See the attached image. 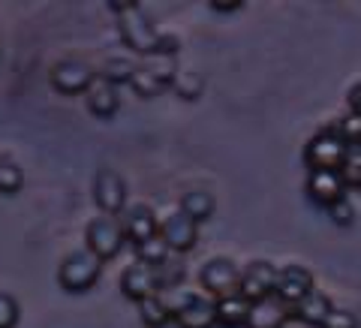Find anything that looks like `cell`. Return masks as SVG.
<instances>
[{
    "label": "cell",
    "instance_id": "obj_12",
    "mask_svg": "<svg viewBox=\"0 0 361 328\" xmlns=\"http://www.w3.org/2000/svg\"><path fill=\"white\" fill-rule=\"evenodd\" d=\"M121 226H123V235H127V241L142 247L145 241H151L160 235V217L154 214L151 205H145V202H133L127 205V211L121 214Z\"/></svg>",
    "mask_w": 361,
    "mask_h": 328
},
{
    "label": "cell",
    "instance_id": "obj_28",
    "mask_svg": "<svg viewBox=\"0 0 361 328\" xmlns=\"http://www.w3.org/2000/svg\"><path fill=\"white\" fill-rule=\"evenodd\" d=\"M334 133L341 135V139L353 148V145H361V115H355V111H349L346 118H341L334 123Z\"/></svg>",
    "mask_w": 361,
    "mask_h": 328
},
{
    "label": "cell",
    "instance_id": "obj_9",
    "mask_svg": "<svg viewBox=\"0 0 361 328\" xmlns=\"http://www.w3.org/2000/svg\"><path fill=\"white\" fill-rule=\"evenodd\" d=\"M160 238L169 244L172 253H187L199 241V223L187 217L180 208H169L160 217Z\"/></svg>",
    "mask_w": 361,
    "mask_h": 328
},
{
    "label": "cell",
    "instance_id": "obj_15",
    "mask_svg": "<svg viewBox=\"0 0 361 328\" xmlns=\"http://www.w3.org/2000/svg\"><path fill=\"white\" fill-rule=\"evenodd\" d=\"M346 196L341 172H310L307 175V199L316 202L319 208H331L334 202Z\"/></svg>",
    "mask_w": 361,
    "mask_h": 328
},
{
    "label": "cell",
    "instance_id": "obj_27",
    "mask_svg": "<svg viewBox=\"0 0 361 328\" xmlns=\"http://www.w3.org/2000/svg\"><path fill=\"white\" fill-rule=\"evenodd\" d=\"M341 178L346 190H361V145H353L346 151V160L341 166Z\"/></svg>",
    "mask_w": 361,
    "mask_h": 328
},
{
    "label": "cell",
    "instance_id": "obj_30",
    "mask_svg": "<svg viewBox=\"0 0 361 328\" xmlns=\"http://www.w3.org/2000/svg\"><path fill=\"white\" fill-rule=\"evenodd\" d=\"M18 316H21L18 301L13 296H6V292H0V328H16Z\"/></svg>",
    "mask_w": 361,
    "mask_h": 328
},
{
    "label": "cell",
    "instance_id": "obj_22",
    "mask_svg": "<svg viewBox=\"0 0 361 328\" xmlns=\"http://www.w3.org/2000/svg\"><path fill=\"white\" fill-rule=\"evenodd\" d=\"M157 271V289H160V296L169 289V292H175L178 286H180V280H184V274H187V265L180 262L178 256H169L163 265H157L154 268Z\"/></svg>",
    "mask_w": 361,
    "mask_h": 328
},
{
    "label": "cell",
    "instance_id": "obj_18",
    "mask_svg": "<svg viewBox=\"0 0 361 328\" xmlns=\"http://www.w3.org/2000/svg\"><path fill=\"white\" fill-rule=\"evenodd\" d=\"M334 310V301L325 296V292L316 286L313 292H307L295 308H292V316L298 320V325H307V328H319L322 325V320L329 316Z\"/></svg>",
    "mask_w": 361,
    "mask_h": 328
},
{
    "label": "cell",
    "instance_id": "obj_11",
    "mask_svg": "<svg viewBox=\"0 0 361 328\" xmlns=\"http://www.w3.org/2000/svg\"><path fill=\"white\" fill-rule=\"evenodd\" d=\"M274 284H277V265L268 259H253L241 268V286L238 292L247 301H262L268 296H274Z\"/></svg>",
    "mask_w": 361,
    "mask_h": 328
},
{
    "label": "cell",
    "instance_id": "obj_4",
    "mask_svg": "<svg viewBox=\"0 0 361 328\" xmlns=\"http://www.w3.org/2000/svg\"><path fill=\"white\" fill-rule=\"evenodd\" d=\"M99 274H103V262L87 247H78V250L63 256L58 268V284L66 292H87L99 280Z\"/></svg>",
    "mask_w": 361,
    "mask_h": 328
},
{
    "label": "cell",
    "instance_id": "obj_26",
    "mask_svg": "<svg viewBox=\"0 0 361 328\" xmlns=\"http://www.w3.org/2000/svg\"><path fill=\"white\" fill-rule=\"evenodd\" d=\"M202 75L193 73V70H178L175 73V82H172V90L180 97V99H199L202 94Z\"/></svg>",
    "mask_w": 361,
    "mask_h": 328
},
{
    "label": "cell",
    "instance_id": "obj_23",
    "mask_svg": "<svg viewBox=\"0 0 361 328\" xmlns=\"http://www.w3.org/2000/svg\"><path fill=\"white\" fill-rule=\"evenodd\" d=\"M135 70H139V63L135 61H130V58H109L106 63H103V70H99V78H106V82H111V85H130L133 82V75H135Z\"/></svg>",
    "mask_w": 361,
    "mask_h": 328
},
{
    "label": "cell",
    "instance_id": "obj_7",
    "mask_svg": "<svg viewBox=\"0 0 361 328\" xmlns=\"http://www.w3.org/2000/svg\"><path fill=\"white\" fill-rule=\"evenodd\" d=\"M94 202L97 208L103 214H111V217H118V214L127 211V181H123L121 172H115L111 166H103L97 169L94 175Z\"/></svg>",
    "mask_w": 361,
    "mask_h": 328
},
{
    "label": "cell",
    "instance_id": "obj_8",
    "mask_svg": "<svg viewBox=\"0 0 361 328\" xmlns=\"http://www.w3.org/2000/svg\"><path fill=\"white\" fill-rule=\"evenodd\" d=\"M175 63L172 58H163V54H154L145 63H139V70H135L130 87L135 90L139 97H157L163 94L166 87H172L175 82Z\"/></svg>",
    "mask_w": 361,
    "mask_h": 328
},
{
    "label": "cell",
    "instance_id": "obj_19",
    "mask_svg": "<svg viewBox=\"0 0 361 328\" xmlns=\"http://www.w3.org/2000/svg\"><path fill=\"white\" fill-rule=\"evenodd\" d=\"M250 304L253 301H247L241 292L217 298V325H223V328H244L247 316H250Z\"/></svg>",
    "mask_w": 361,
    "mask_h": 328
},
{
    "label": "cell",
    "instance_id": "obj_13",
    "mask_svg": "<svg viewBox=\"0 0 361 328\" xmlns=\"http://www.w3.org/2000/svg\"><path fill=\"white\" fill-rule=\"evenodd\" d=\"M94 78L97 73L78 58H63L51 66V87L61 94H87Z\"/></svg>",
    "mask_w": 361,
    "mask_h": 328
},
{
    "label": "cell",
    "instance_id": "obj_5",
    "mask_svg": "<svg viewBox=\"0 0 361 328\" xmlns=\"http://www.w3.org/2000/svg\"><path fill=\"white\" fill-rule=\"evenodd\" d=\"M199 286H202V292H208L211 298L235 296L241 286V265L232 262L229 256H211L199 268Z\"/></svg>",
    "mask_w": 361,
    "mask_h": 328
},
{
    "label": "cell",
    "instance_id": "obj_31",
    "mask_svg": "<svg viewBox=\"0 0 361 328\" xmlns=\"http://www.w3.org/2000/svg\"><path fill=\"white\" fill-rule=\"evenodd\" d=\"M319 328H358V316H355L353 310L337 308V304H334V310L325 316Z\"/></svg>",
    "mask_w": 361,
    "mask_h": 328
},
{
    "label": "cell",
    "instance_id": "obj_33",
    "mask_svg": "<svg viewBox=\"0 0 361 328\" xmlns=\"http://www.w3.org/2000/svg\"><path fill=\"white\" fill-rule=\"evenodd\" d=\"M241 4H211V13H241Z\"/></svg>",
    "mask_w": 361,
    "mask_h": 328
},
{
    "label": "cell",
    "instance_id": "obj_21",
    "mask_svg": "<svg viewBox=\"0 0 361 328\" xmlns=\"http://www.w3.org/2000/svg\"><path fill=\"white\" fill-rule=\"evenodd\" d=\"M139 320L145 328H163L169 320H172V304H169L163 296H151L139 301Z\"/></svg>",
    "mask_w": 361,
    "mask_h": 328
},
{
    "label": "cell",
    "instance_id": "obj_16",
    "mask_svg": "<svg viewBox=\"0 0 361 328\" xmlns=\"http://www.w3.org/2000/svg\"><path fill=\"white\" fill-rule=\"evenodd\" d=\"M289 316H292V310L286 308L283 301H277L274 296H268L262 301L250 304V316H247L244 328H286Z\"/></svg>",
    "mask_w": 361,
    "mask_h": 328
},
{
    "label": "cell",
    "instance_id": "obj_1",
    "mask_svg": "<svg viewBox=\"0 0 361 328\" xmlns=\"http://www.w3.org/2000/svg\"><path fill=\"white\" fill-rule=\"evenodd\" d=\"M109 9L118 16V33L130 51L145 54V58H154V54L175 58L178 37L163 33L148 16H145V9L139 4H109Z\"/></svg>",
    "mask_w": 361,
    "mask_h": 328
},
{
    "label": "cell",
    "instance_id": "obj_10",
    "mask_svg": "<svg viewBox=\"0 0 361 328\" xmlns=\"http://www.w3.org/2000/svg\"><path fill=\"white\" fill-rule=\"evenodd\" d=\"M316 289V277L307 265H298V262H289L283 268H277V284H274V298L283 301L286 308L292 310L295 304L307 296V292Z\"/></svg>",
    "mask_w": 361,
    "mask_h": 328
},
{
    "label": "cell",
    "instance_id": "obj_29",
    "mask_svg": "<svg viewBox=\"0 0 361 328\" xmlns=\"http://www.w3.org/2000/svg\"><path fill=\"white\" fill-rule=\"evenodd\" d=\"M325 214H329V220L337 223V226H353L355 223V205L349 202V196H343L341 202H334L331 208H325Z\"/></svg>",
    "mask_w": 361,
    "mask_h": 328
},
{
    "label": "cell",
    "instance_id": "obj_2",
    "mask_svg": "<svg viewBox=\"0 0 361 328\" xmlns=\"http://www.w3.org/2000/svg\"><path fill=\"white\" fill-rule=\"evenodd\" d=\"M123 244H127V235H123L121 217H111V214H97V217H90L87 229H85V247L99 259V262H111L115 256H121Z\"/></svg>",
    "mask_w": 361,
    "mask_h": 328
},
{
    "label": "cell",
    "instance_id": "obj_17",
    "mask_svg": "<svg viewBox=\"0 0 361 328\" xmlns=\"http://www.w3.org/2000/svg\"><path fill=\"white\" fill-rule=\"evenodd\" d=\"M85 103H87V111L97 118H115V111L121 109V94L118 87L106 82V78H94V85L87 87L85 94Z\"/></svg>",
    "mask_w": 361,
    "mask_h": 328
},
{
    "label": "cell",
    "instance_id": "obj_3",
    "mask_svg": "<svg viewBox=\"0 0 361 328\" xmlns=\"http://www.w3.org/2000/svg\"><path fill=\"white\" fill-rule=\"evenodd\" d=\"M172 304V322L178 328H214L217 325V298H211L202 289L180 292L178 301Z\"/></svg>",
    "mask_w": 361,
    "mask_h": 328
},
{
    "label": "cell",
    "instance_id": "obj_34",
    "mask_svg": "<svg viewBox=\"0 0 361 328\" xmlns=\"http://www.w3.org/2000/svg\"><path fill=\"white\" fill-rule=\"evenodd\" d=\"M286 328H307V325H292V322H289V325H286Z\"/></svg>",
    "mask_w": 361,
    "mask_h": 328
},
{
    "label": "cell",
    "instance_id": "obj_32",
    "mask_svg": "<svg viewBox=\"0 0 361 328\" xmlns=\"http://www.w3.org/2000/svg\"><path fill=\"white\" fill-rule=\"evenodd\" d=\"M349 111H355V115H361V82L353 85V90H349Z\"/></svg>",
    "mask_w": 361,
    "mask_h": 328
},
{
    "label": "cell",
    "instance_id": "obj_6",
    "mask_svg": "<svg viewBox=\"0 0 361 328\" xmlns=\"http://www.w3.org/2000/svg\"><path fill=\"white\" fill-rule=\"evenodd\" d=\"M346 151H349V145L331 127V130H322L319 135H313L307 142V148H304V163H307L310 172H341Z\"/></svg>",
    "mask_w": 361,
    "mask_h": 328
},
{
    "label": "cell",
    "instance_id": "obj_24",
    "mask_svg": "<svg viewBox=\"0 0 361 328\" xmlns=\"http://www.w3.org/2000/svg\"><path fill=\"white\" fill-rule=\"evenodd\" d=\"M25 187V169H21L9 154H0V193L13 196Z\"/></svg>",
    "mask_w": 361,
    "mask_h": 328
},
{
    "label": "cell",
    "instance_id": "obj_20",
    "mask_svg": "<svg viewBox=\"0 0 361 328\" xmlns=\"http://www.w3.org/2000/svg\"><path fill=\"white\" fill-rule=\"evenodd\" d=\"M214 196H211V190H202V187H196V190H187L184 196H180V202H178V208L187 214V217H193L196 223H202V220H208L211 214H214Z\"/></svg>",
    "mask_w": 361,
    "mask_h": 328
},
{
    "label": "cell",
    "instance_id": "obj_14",
    "mask_svg": "<svg viewBox=\"0 0 361 328\" xmlns=\"http://www.w3.org/2000/svg\"><path fill=\"white\" fill-rule=\"evenodd\" d=\"M121 292L127 298H133L135 304L151 298V296H160V289H157V271L154 265H145V262H130L127 268L121 271Z\"/></svg>",
    "mask_w": 361,
    "mask_h": 328
},
{
    "label": "cell",
    "instance_id": "obj_25",
    "mask_svg": "<svg viewBox=\"0 0 361 328\" xmlns=\"http://www.w3.org/2000/svg\"><path fill=\"white\" fill-rule=\"evenodd\" d=\"M172 256V250H169V244L160 238V235H157V238H151V241H145L142 247H135V259H139V262H145V265H163L166 259Z\"/></svg>",
    "mask_w": 361,
    "mask_h": 328
}]
</instances>
